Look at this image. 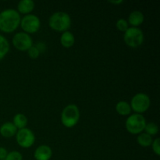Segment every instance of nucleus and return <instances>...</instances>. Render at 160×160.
Instances as JSON below:
<instances>
[{
	"label": "nucleus",
	"mask_w": 160,
	"mask_h": 160,
	"mask_svg": "<svg viewBox=\"0 0 160 160\" xmlns=\"http://www.w3.org/2000/svg\"><path fill=\"white\" fill-rule=\"evenodd\" d=\"M20 13L14 9H6L0 12V30L5 33H12L20 23Z\"/></svg>",
	"instance_id": "obj_1"
},
{
	"label": "nucleus",
	"mask_w": 160,
	"mask_h": 160,
	"mask_svg": "<svg viewBox=\"0 0 160 160\" xmlns=\"http://www.w3.org/2000/svg\"><path fill=\"white\" fill-rule=\"evenodd\" d=\"M48 25L56 31H67L71 25L70 15L65 12H56L49 17Z\"/></svg>",
	"instance_id": "obj_2"
},
{
	"label": "nucleus",
	"mask_w": 160,
	"mask_h": 160,
	"mask_svg": "<svg viewBox=\"0 0 160 160\" xmlns=\"http://www.w3.org/2000/svg\"><path fill=\"white\" fill-rule=\"evenodd\" d=\"M80 119V111L75 104L66 106L61 113V122L67 128H71L78 123Z\"/></svg>",
	"instance_id": "obj_3"
},
{
	"label": "nucleus",
	"mask_w": 160,
	"mask_h": 160,
	"mask_svg": "<svg viewBox=\"0 0 160 160\" xmlns=\"http://www.w3.org/2000/svg\"><path fill=\"white\" fill-rule=\"evenodd\" d=\"M146 123L145 118L142 114L134 113L127 119L125 126L129 133L132 134H139L144 131Z\"/></svg>",
	"instance_id": "obj_4"
},
{
	"label": "nucleus",
	"mask_w": 160,
	"mask_h": 160,
	"mask_svg": "<svg viewBox=\"0 0 160 160\" xmlns=\"http://www.w3.org/2000/svg\"><path fill=\"white\" fill-rule=\"evenodd\" d=\"M123 39L127 45L131 48H137L142 45L144 42L143 31L138 28H128L124 32Z\"/></svg>",
	"instance_id": "obj_5"
},
{
	"label": "nucleus",
	"mask_w": 160,
	"mask_h": 160,
	"mask_svg": "<svg viewBox=\"0 0 160 160\" xmlns=\"http://www.w3.org/2000/svg\"><path fill=\"white\" fill-rule=\"evenodd\" d=\"M151 101L148 95L145 93H138L132 98L131 101V109L134 111L136 113L142 114L145 112L149 108Z\"/></svg>",
	"instance_id": "obj_6"
},
{
	"label": "nucleus",
	"mask_w": 160,
	"mask_h": 160,
	"mask_svg": "<svg viewBox=\"0 0 160 160\" xmlns=\"http://www.w3.org/2000/svg\"><path fill=\"white\" fill-rule=\"evenodd\" d=\"M20 25L25 33L33 34L40 29L41 20L34 14H28L21 19Z\"/></svg>",
	"instance_id": "obj_7"
},
{
	"label": "nucleus",
	"mask_w": 160,
	"mask_h": 160,
	"mask_svg": "<svg viewBox=\"0 0 160 160\" xmlns=\"http://www.w3.org/2000/svg\"><path fill=\"white\" fill-rule=\"evenodd\" d=\"M16 140L20 147L28 148L34 145L35 142V135L31 130L25 128L17 131Z\"/></svg>",
	"instance_id": "obj_8"
},
{
	"label": "nucleus",
	"mask_w": 160,
	"mask_h": 160,
	"mask_svg": "<svg viewBox=\"0 0 160 160\" xmlns=\"http://www.w3.org/2000/svg\"><path fill=\"white\" fill-rule=\"evenodd\" d=\"M12 42L14 47L20 51H28L33 45L32 38L25 32H18L14 34Z\"/></svg>",
	"instance_id": "obj_9"
},
{
	"label": "nucleus",
	"mask_w": 160,
	"mask_h": 160,
	"mask_svg": "<svg viewBox=\"0 0 160 160\" xmlns=\"http://www.w3.org/2000/svg\"><path fill=\"white\" fill-rule=\"evenodd\" d=\"M52 156V148L46 145H42L38 147L34 154V157L36 160H50Z\"/></svg>",
	"instance_id": "obj_10"
},
{
	"label": "nucleus",
	"mask_w": 160,
	"mask_h": 160,
	"mask_svg": "<svg viewBox=\"0 0 160 160\" xmlns=\"http://www.w3.org/2000/svg\"><path fill=\"white\" fill-rule=\"evenodd\" d=\"M17 128L11 122H6L0 127V134L2 137L6 138L12 137L17 134Z\"/></svg>",
	"instance_id": "obj_11"
},
{
	"label": "nucleus",
	"mask_w": 160,
	"mask_h": 160,
	"mask_svg": "<svg viewBox=\"0 0 160 160\" xmlns=\"http://www.w3.org/2000/svg\"><path fill=\"white\" fill-rule=\"evenodd\" d=\"M144 14L142 13L141 11L139 10H134L130 13L129 17H128V23L132 25V27L134 28H138L139 25L142 24L144 21Z\"/></svg>",
	"instance_id": "obj_12"
},
{
	"label": "nucleus",
	"mask_w": 160,
	"mask_h": 160,
	"mask_svg": "<svg viewBox=\"0 0 160 160\" xmlns=\"http://www.w3.org/2000/svg\"><path fill=\"white\" fill-rule=\"evenodd\" d=\"M17 9L20 13L30 14L34 9V2L33 0H20L17 5Z\"/></svg>",
	"instance_id": "obj_13"
},
{
	"label": "nucleus",
	"mask_w": 160,
	"mask_h": 160,
	"mask_svg": "<svg viewBox=\"0 0 160 160\" xmlns=\"http://www.w3.org/2000/svg\"><path fill=\"white\" fill-rule=\"evenodd\" d=\"M61 45L65 48H70L74 45L75 38L74 35L70 31H64L60 38Z\"/></svg>",
	"instance_id": "obj_14"
},
{
	"label": "nucleus",
	"mask_w": 160,
	"mask_h": 160,
	"mask_svg": "<svg viewBox=\"0 0 160 160\" xmlns=\"http://www.w3.org/2000/svg\"><path fill=\"white\" fill-rule=\"evenodd\" d=\"M12 123L17 128V129H23L28 125V118L25 115L22 113H17L14 116Z\"/></svg>",
	"instance_id": "obj_15"
},
{
	"label": "nucleus",
	"mask_w": 160,
	"mask_h": 160,
	"mask_svg": "<svg viewBox=\"0 0 160 160\" xmlns=\"http://www.w3.org/2000/svg\"><path fill=\"white\" fill-rule=\"evenodd\" d=\"M116 110L120 115L128 116L131 114V108L129 103L127 102L120 101L119 102H117V106H116Z\"/></svg>",
	"instance_id": "obj_16"
},
{
	"label": "nucleus",
	"mask_w": 160,
	"mask_h": 160,
	"mask_svg": "<svg viewBox=\"0 0 160 160\" xmlns=\"http://www.w3.org/2000/svg\"><path fill=\"white\" fill-rule=\"evenodd\" d=\"M138 143L139 144V145L142 147H148L151 146L153 140L152 136H150L149 134H146V133H141L139 134V135L137 138Z\"/></svg>",
	"instance_id": "obj_17"
},
{
	"label": "nucleus",
	"mask_w": 160,
	"mask_h": 160,
	"mask_svg": "<svg viewBox=\"0 0 160 160\" xmlns=\"http://www.w3.org/2000/svg\"><path fill=\"white\" fill-rule=\"evenodd\" d=\"M9 50V44L4 36L0 34V60L6 56Z\"/></svg>",
	"instance_id": "obj_18"
},
{
	"label": "nucleus",
	"mask_w": 160,
	"mask_h": 160,
	"mask_svg": "<svg viewBox=\"0 0 160 160\" xmlns=\"http://www.w3.org/2000/svg\"><path fill=\"white\" fill-rule=\"evenodd\" d=\"M144 131H145L146 134H149L150 136L156 135V134H157L158 132H159V128H158L156 123L151 122V123H146Z\"/></svg>",
	"instance_id": "obj_19"
},
{
	"label": "nucleus",
	"mask_w": 160,
	"mask_h": 160,
	"mask_svg": "<svg viewBox=\"0 0 160 160\" xmlns=\"http://www.w3.org/2000/svg\"><path fill=\"white\" fill-rule=\"evenodd\" d=\"M116 26H117V28L120 31H125L128 29L129 28V23H128V20H125V19L120 18L117 21V23H116Z\"/></svg>",
	"instance_id": "obj_20"
},
{
	"label": "nucleus",
	"mask_w": 160,
	"mask_h": 160,
	"mask_svg": "<svg viewBox=\"0 0 160 160\" xmlns=\"http://www.w3.org/2000/svg\"><path fill=\"white\" fill-rule=\"evenodd\" d=\"M5 160H23V156L20 152L12 151L8 153Z\"/></svg>",
	"instance_id": "obj_21"
},
{
	"label": "nucleus",
	"mask_w": 160,
	"mask_h": 160,
	"mask_svg": "<svg viewBox=\"0 0 160 160\" xmlns=\"http://www.w3.org/2000/svg\"><path fill=\"white\" fill-rule=\"evenodd\" d=\"M28 56H29L31 59H37V58L39 56V55H40V52H39V50L38 49L37 47L34 46V45H32V46L28 50Z\"/></svg>",
	"instance_id": "obj_22"
},
{
	"label": "nucleus",
	"mask_w": 160,
	"mask_h": 160,
	"mask_svg": "<svg viewBox=\"0 0 160 160\" xmlns=\"http://www.w3.org/2000/svg\"><path fill=\"white\" fill-rule=\"evenodd\" d=\"M159 144H160V139L159 138L155 139L154 141L152 142V150L154 152L156 156H159L160 155V146H159Z\"/></svg>",
	"instance_id": "obj_23"
},
{
	"label": "nucleus",
	"mask_w": 160,
	"mask_h": 160,
	"mask_svg": "<svg viewBox=\"0 0 160 160\" xmlns=\"http://www.w3.org/2000/svg\"><path fill=\"white\" fill-rule=\"evenodd\" d=\"M7 154V150L3 147H0V160H5Z\"/></svg>",
	"instance_id": "obj_24"
},
{
	"label": "nucleus",
	"mask_w": 160,
	"mask_h": 160,
	"mask_svg": "<svg viewBox=\"0 0 160 160\" xmlns=\"http://www.w3.org/2000/svg\"><path fill=\"white\" fill-rule=\"evenodd\" d=\"M109 2H110V3H112V4H117V5H118V4H120V3H122V2H123V0H118V1H109Z\"/></svg>",
	"instance_id": "obj_25"
}]
</instances>
